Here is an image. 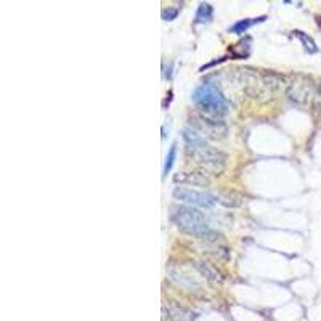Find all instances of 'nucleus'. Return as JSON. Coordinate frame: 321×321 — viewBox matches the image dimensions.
<instances>
[{
	"mask_svg": "<svg viewBox=\"0 0 321 321\" xmlns=\"http://www.w3.org/2000/svg\"><path fill=\"white\" fill-rule=\"evenodd\" d=\"M287 96L295 103H305L310 96V85L305 82H292L287 88Z\"/></svg>",
	"mask_w": 321,
	"mask_h": 321,
	"instance_id": "obj_6",
	"label": "nucleus"
},
{
	"mask_svg": "<svg viewBox=\"0 0 321 321\" xmlns=\"http://www.w3.org/2000/svg\"><path fill=\"white\" fill-rule=\"evenodd\" d=\"M249 53H251V39L241 40L239 43H236V45L231 48V55L236 58H246V57H249Z\"/></svg>",
	"mask_w": 321,
	"mask_h": 321,
	"instance_id": "obj_12",
	"label": "nucleus"
},
{
	"mask_svg": "<svg viewBox=\"0 0 321 321\" xmlns=\"http://www.w3.org/2000/svg\"><path fill=\"white\" fill-rule=\"evenodd\" d=\"M191 126L196 129L197 134L203 135L204 138L220 140V138H225L228 134V129L224 122L214 120L210 117H204V116H194L191 119Z\"/></svg>",
	"mask_w": 321,
	"mask_h": 321,
	"instance_id": "obj_5",
	"label": "nucleus"
},
{
	"mask_svg": "<svg viewBox=\"0 0 321 321\" xmlns=\"http://www.w3.org/2000/svg\"><path fill=\"white\" fill-rule=\"evenodd\" d=\"M175 156H177V143H174V145L170 146V151L167 154V158H165V162H164V177L170 172L172 165L175 162Z\"/></svg>",
	"mask_w": 321,
	"mask_h": 321,
	"instance_id": "obj_14",
	"label": "nucleus"
},
{
	"mask_svg": "<svg viewBox=\"0 0 321 321\" xmlns=\"http://www.w3.org/2000/svg\"><path fill=\"white\" fill-rule=\"evenodd\" d=\"M180 13V8H177V7H167V8H162V12H161V16L164 21H174L177 16H179Z\"/></svg>",
	"mask_w": 321,
	"mask_h": 321,
	"instance_id": "obj_15",
	"label": "nucleus"
},
{
	"mask_svg": "<svg viewBox=\"0 0 321 321\" xmlns=\"http://www.w3.org/2000/svg\"><path fill=\"white\" fill-rule=\"evenodd\" d=\"M265 18L267 16H260V18H256V19H241L238 21V23H235L233 26H230V32H233V34H242V32H246L251 26H254L256 23H262V21H265Z\"/></svg>",
	"mask_w": 321,
	"mask_h": 321,
	"instance_id": "obj_10",
	"label": "nucleus"
},
{
	"mask_svg": "<svg viewBox=\"0 0 321 321\" xmlns=\"http://www.w3.org/2000/svg\"><path fill=\"white\" fill-rule=\"evenodd\" d=\"M172 220L179 225V228H182L185 231V233L191 235L197 239H203L207 242H215L220 238L217 231L207 225L204 214L201 210L194 209L193 206L172 207Z\"/></svg>",
	"mask_w": 321,
	"mask_h": 321,
	"instance_id": "obj_2",
	"label": "nucleus"
},
{
	"mask_svg": "<svg viewBox=\"0 0 321 321\" xmlns=\"http://www.w3.org/2000/svg\"><path fill=\"white\" fill-rule=\"evenodd\" d=\"M175 182L203 186L209 183V179L206 177V174H201V172H182L180 175H175Z\"/></svg>",
	"mask_w": 321,
	"mask_h": 321,
	"instance_id": "obj_7",
	"label": "nucleus"
},
{
	"mask_svg": "<svg viewBox=\"0 0 321 321\" xmlns=\"http://www.w3.org/2000/svg\"><path fill=\"white\" fill-rule=\"evenodd\" d=\"M196 268L199 270V271H201L204 276H206V278H209V280H220V275L212 268V267H210V265H207V263H203V262H196Z\"/></svg>",
	"mask_w": 321,
	"mask_h": 321,
	"instance_id": "obj_13",
	"label": "nucleus"
},
{
	"mask_svg": "<svg viewBox=\"0 0 321 321\" xmlns=\"http://www.w3.org/2000/svg\"><path fill=\"white\" fill-rule=\"evenodd\" d=\"M292 34L304 43V47H305V50L308 53H316L318 52V47H316L315 40L310 37V36H307L305 32H302V31H292Z\"/></svg>",
	"mask_w": 321,
	"mask_h": 321,
	"instance_id": "obj_11",
	"label": "nucleus"
},
{
	"mask_svg": "<svg viewBox=\"0 0 321 321\" xmlns=\"http://www.w3.org/2000/svg\"><path fill=\"white\" fill-rule=\"evenodd\" d=\"M183 138L186 143V153L191 154L197 161L203 170L214 175H220L227 162L225 154L212 146H209L206 143V138L203 135H199L193 129H185Z\"/></svg>",
	"mask_w": 321,
	"mask_h": 321,
	"instance_id": "obj_1",
	"label": "nucleus"
},
{
	"mask_svg": "<svg viewBox=\"0 0 321 321\" xmlns=\"http://www.w3.org/2000/svg\"><path fill=\"white\" fill-rule=\"evenodd\" d=\"M191 100L203 113L209 116H225L230 109L227 98L212 84L197 85L193 90Z\"/></svg>",
	"mask_w": 321,
	"mask_h": 321,
	"instance_id": "obj_3",
	"label": "nucleus"
},
{
	"mask_svg": "<svg viewBox=\"0 0 321 321\" xmlns=\"http://www.w3.org/2000/svg\"><path fill=\"white\" fill-rule=\"evenodd\" d=\"M174 197L177 201L186 203L188 206H197V207H204V209L214 207V204L217 203L214 194L206 193V191H196V190H191V188H183V186L175 188Z\"/></svg>",
	"mask_w": 321,
	"mask_h": 321,
	"instance_id": "obj_4",
	"label": "nucleus"
},
{
	"mask_svg": "<svg viewBox=\"0 0 321 321\" xmlns=\"http://www.w3.org/2000/svg\"><path fill=\"white\" fill-rule=\"evenodd\" d=\"M169 316L172 321H194V313L177 304L169 305Z\"/></svg>",
	"mask_w": 321,
	"mask_h": 321,
	"instance_id": "obj_8",
	"label": "nucleus"
},
{
	"mask_svg": "<svg viewBox=\"0 0 321 321\" xmlns=\"http://www.w3.org/2000/svg\"><path fill=\"white\" fill-rule=\"evenodd\" d=\"M214 18V8L210 4H201L197 7V12H196V23L197 24H206L210 23Z\"/></svg>",
	"mask_w": 321,
	"mask_h": 321,
	"instance_id": "obj_9",
	"label": "nucleus"
}]
</instances>
